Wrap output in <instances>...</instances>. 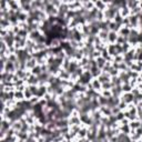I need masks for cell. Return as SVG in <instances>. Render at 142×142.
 <instances>
[{
  "label": "cell",
  "mask_w": 142,
  "mask_h": 142,
  "mask_svg": "<svg viewBox=\"0 0 142 142\" xmlns=\"http://www.w3.org/2000/svg\"><path fill=\"white\" fill-rule=\"evenodd\" d=\"M130 86L129 84H124V86H122V91H124V92H130Z\"/></svg>",
  "instance_id": "30bf717a"
},
{
  "label": "cell",
  "mask_w": 142,
  "mask_h": 142,
  "mask_svg": "<svg viewBox=\"0 0 142 142\" xmlns=\"http://www.w3.org/2000/svg\"><path fill=\"white\" fill-rule=\"evenodd\" d=\"M92 84H93V89H99V87H100V82L98 81V80H94V81L92 82Z\"/></svg>",
  "instance_id": "8fae6325"
},
{
  "label": "cell",
  "mask_w": 142,
  "mask_h": 142,
  "mask_svg": "<svg viewBox=\"0 0 142 142\" xmlns=\"http://www.w3.org/2000/svg\"><path fill=\"white\" fill-rule=\"evenodd\" d=\"M123 113H122V112H119V113H118V114H117V120H120V119H123Z\"/></svg>",
  "instance_id": "5bb4252c"
},
{
  "label": "cell",
  "mask_w": 142,
  "mask_h": 142,
  "mask_svg": "<svg viewBox=\"0 0 142 142\" xmlns=\"http://www.w3.org/2000/svg\"><path fill=\"white\" fill-rule=\"evenodd\" d=\"M122 98H123L122 101H123L124 103H130V102H133V94H132V93H130V92L124 93V95Z\"/></svg>",
  "instance_id": "6da1fadb"
},
{
  "label": "cell",
  "mask_w": 142,
  "mask_h": 142,
  "mask_svg": "<svg viewBox=\"0 0 142 142\" xmlns=\"http://www.w3.org/2000/svg\"><path fill=\"white\" fill-rule=\"evenodd\" d=\"M98 81H99L100 83H106V82H109V78L106 73H102V74L99 75V80H98Z\"/></svg>",
  "instance_id": "5b68a950"
},
{
  "label": "cell",
  "mask_w": 142,
  "mask_h": 142,
  "mask_svg": "<svg viewBox=\"0 0 142 142\" xmlns=\"http://www.w3.org/2000/svg\"><path fill=\"white\" fill-rule=\"evenodd\" d=\"M118 39V36H117V32H114V31H110L108 35V40L111 42V43H113V42H115Z\"/></svg>",
  "instance_id": "7a4b0ae2"
},
{
  "label": "cell",
  "mask_w": 142,
  "mask_h": 142,
  "mask_svg": "<svg viewBox=\"0 0 142 142\" xmlns=\"http://www.w3.org/2000/svg\"><path fill=\"white\" fill-rule=\"evenodd\" d=\"M98 102H99L100 106H106V103H108V98H106V97H103V95H101V97L98 98Z\"/></svg>",
  "instance_id": "277c9868"
},
{
  "label": "cell",
  "mask_w": 142,
  "mask_h": 142,
  "mask_svg": "<svg viewBox=\"0 0 142 142\" xmlns=\"http://www.w3.org/2000/svg\"><path fill=\"white\" fill-rule=\"evenodd\" d=\"M108 35H109L108 31H100V32H99L100 39H102V40H106V39H108Z\"/></svg>",
  "instance_id": "9c48e42d"
},
{
  "label": "cell",
  "mask_w": 142,
  "mask_h": 142,
  "mask_svg": "<svg viewBox=\"0 0 142 142\" xmlns=\"http://www.w3.org/2000/svg\"><path fill=\"white\" fill-rule=\"evenodd\" d=\"M17 77L19 78V79H23V78H27V72L24 70H21V69H19V70L17 71Z\"/></svg>",
  "instance_id": "52a82bcc"
},
{
  "label": "cell",
  "mask_w": 142,
  "mask_h": 142,
  "mask_svg": "<svg viewBox=\"0 0 142 142\" xmlns=\"http://www.w3.org/2000/svg\"><path fill=\"white\" fill-rule=\"evenodd\" d=\"M47 92L46 90V87H40V88H38V92H37V97H42V95H44V93Z\"/></svg>",
  "instance_id": "ba28073f"
},
{
  "label": "cell",
  "mask_w": 142,
  "mask_h": 142,
  "mask_svg": "<svg viewBox=\"0 0 142 142\" xmlns=\"http://www.w3.org/2000/svg\"><path fill=\"white\" fill-rule=\"evenodd\" d=\"M36 67V60H35V58H31L30 60H28L27 61V68H30V69H33Z\"/></svg>",
  "instance_id": "8992f818"
},
{
  "label": "cell",
  "mask_w": 142,
  "mask_h": 142,
  "mask_svg": "<svg viewBox=\"0 0 142 142\" xmlns=\"http://www.w3.org/2000/svg\"><path fill=\"white\" fill-rule=\"evenodd\" d=\"M131 126L134 128V129H137V128H139V126H140V123H138V122H132V123H131Z\"/></svg>",
  "instance_id": "4fadbf2b"
},
{
  "label": "cell",
  "mask_w": 142,
  "mask_h": 142,
  "mask_svg": "<svg viewBox=\"0 0 142 142\" xmlns=\"http://www.w3.org/2000/svg\"><path fill=\"white\" fill-rule=\"evenodd\" d=\"M15 97L17 98V99H22V98L24 97V94H22L21 92H16L15 93Z\"/></svg>",
  "instance_id": "7c38bea8"
},
{
  "label": "cell",
  "mask_w": 142,
  "mask_h": 142,
  "mask_svg": "<svg viewBox=\"0 0 142 142\" xmlns=\"http://www.w3.org/2000/svg\"><path fill=\"white\" fill-rule=\"evenodd\" d=\"M28 82L31 84V86H36V84L39 82V79H38V77L37 75H31V77H29L28 78Z\"/></svg>",
  "instance_id": "3957f363"
}]
</instances>
